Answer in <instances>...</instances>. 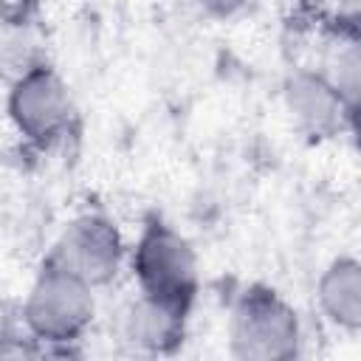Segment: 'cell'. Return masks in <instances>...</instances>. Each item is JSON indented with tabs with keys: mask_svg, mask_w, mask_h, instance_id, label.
I'll return each mask as SVG.
<instances>
[{
	"mask_svg": "<svg viewBox=\"0 0 361 361\" xmlns=\"http://www.w3.org/2000/svg\"><path fill=\"white\" fill-rule=\"evenodd\" d=\"M133 274L138 279L141 296L164 302L183 313L192 310L200 288L197 254L189 240L169 223L158 217L147 220L133 248Z\"/></svg>",
	"mask_w": 361,
	"mask_h": 361,
	"instance_id": "obj_1",
	"label": "cell"
},
{
	"mask_svg": "<svg viewBox=\"0 0 361 361\" xmlns=\"http://www.w3.org/2000/svg\"><path fill=\"white\" fill-rule=\"evenodd\" d=\"M93 288L71 271L45 259L25 296L23 327L31 333L34 341L54 347L71 344L87 330V324L93 322Z\"/></svg>",
	"mask_w": 361,
	"mask_h": 361,
	"instance_id": "obj_2",
	"label": "cell"
},
{
	"mask_svg": "<svg viewBox=\"0 0 361 361\" xmlns=\"http://www.w3.org/2000/svg\"><path fill=\"white\" fill-rule=\"evenodd\" d=\"M231 353L245 361H285L299 353L302 330L296 310L271 288H245L228 319Z\"/></svg>",
	"mask_w": 361,
	"mask_h": 361,
	"instance_id": "obj_3",
	"label": "cell"
},
{
	"mask_svg": "<svg viewBox=\"0 0 361 361\" xmlns=\"http://www.w3.org/2000/svg\"><path fill=\"white\" fill-rule=\"evenodd\" d=\"M73 116L71 90L51 65L37 62L14 79L8 93V118L25 141L37 147L56 144L68 135Z\"/></svg>",
	"mask_w": 361,
	"mask_h": 361,
	"instance_id": "obj_4",
	"label": "cell"
},
{
	"mask_svg": "<svg viewBox=\"0 0 361 361\" xmlns=\"http://www.w3.org/2000/svg\"><path fill=\"white\" fill-rule=\"evenodd\" d=\"M48 262L85 279L90 288L116 279L124 262V240L118 226L104 214H82L59 234Z\"/></svg>",
	"mask_w": 361,
	"mask_h": 361,
	"instance_id": "obj_5",
	"label": "cell"
},
{
	"mask_svg": "<svg viewBox=\"0 0 361 361\" xmlns=\"http://www.w3.org/2000/svg\"><path fill=\"white\" fill-rule=\"evenodd\" d=\"M285 102L296 127L310 138H330L355 116L338 90L316 71H296L285 85Z\"/></svg>",
	"mask_w": 361,
	"mask_h": 361,
	"instance_id": "obj_6",
	"label": "cell"
},
{
	"mask_svg": "<svg viewBox=\"0 0 361 361\" xmlns=\"http://www.w3.org/2000/svg\"><path fill=\"white\" fill-rule=\"evenodd\" d=\"M186 316L178 307L138 296L124 316V336L149 353H169L183 341Z\"/></svg>",
	"mask_w": 361,
	"mask_h": 361,
	"instance_id": "obj_7",
	"label": "cell"
},
{
	"mask_svg": "<svg viewBox=\"0 0 361 361\" xmlns=\"http://www.w3.org/2000/svg\"><path fill=\"white\" fill-rule=\"evenodd\" d=\"M319 305L324 316L344 327H361V265L353 257H338L319 279Z\"/></svg>",
	"mask_w": 361,
	"mask_h": 361,
	"instance_id": "obj_8",
	"label": "cell"
},
{
	"mask_svg": "<svg viewBox=\"0 0 361 361\" xmlns=\"http://www.w3.org/2000/svg\"><path fill=\"white\" fill-rule=\"evenodd\" d=\"M203 6V11H209L212 17H234L240 11H245L254 0H197Z\"/></svg>",
	"mask_w": 361,
	"mask_h": 361,
	"instance_id": "obj_9",
	"label": "cell"
},
{
	"mask_svg": "<svg viewBox=\"0 0 361 361\" xmlns=\"http://www.w3.org/2000/svg\"><path fill=\"white\" fill-rule=\"evenodd\" d=\"M20 8H37V6H42L45 0H14Z\"/></svg>",
	"mask_w": 361,
	"mask_h": 361,
	"instance_id": "obj_10",
	"label": "cell"
}]
</instances>
